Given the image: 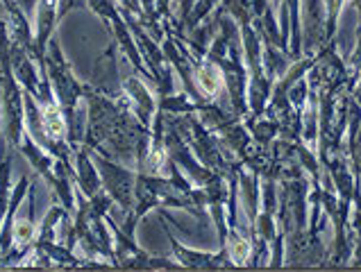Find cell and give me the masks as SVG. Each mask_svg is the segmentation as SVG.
<instances>
[{
    "instance_id": "cell-1",
    "label": "cell",
    "mask_w": 361,
    "mask_h": 272,
    "mask_svg": "<svg viewBox=\"0 0 361 272\" xmlns=\"http://www.w3.org/2000/svg\"><path fill=\"white\" fill-rule=\"evenodd\" d=\"M198 84H200V88H203L205 93H216L220 88V84H223L220 70L216 66H212V64L203 66L198 70Z\"/></svg>"
},
{
    "instance_id": "cell-3",
    "label": "cell",
    "mask_w": 361,
    "mask_h": 272,
    "mask_svg": "<svg viewBox=\"0 0 361 272\" xmlns=\"http://www.w3.org/2000/svg\"><path fill=\"white\" fill-rule=\"evenodd\" d=\"M229 254H232L234 263H243L248 259V254H250V245L246 241H241V238H234L232 245H229Z\"/></svg>"
},
{
    "instance_id": "cell-4",
    "label": "cell",
    "mask_w": 361,
    "mask_h": 272,
    "mask_svg": "<svg viewBox=\"0 0 361 272\" xmlns=\"http://www.w3.org/2000/svg\"><path fill=\"white\" fill-rule=\"evenodd\" d=\"M14 238H16L18 243H25L32 238V224L25 222V220H18L16 227H14Z\"/></svg>"
},
{
    "instance_id": "cell-2",
    "label": "cell",
    "mask_w": 361,
    "mask_h": 272,
    "mask_svg": "<svg viewBox=\"0 0 361 272\" xmlns=\"http://www.w3.org/2000/svg\"><path fill=\"white\" fill-rule=\"evenodd\" d=\"M44 127L48 136H53V139H59V136L64 134V120H62V114H59L55 107H46L44 111Z\"/></svg>"
},
{
    "instance_id": "cell-5",
    "label": "cell",
    "mask_w": 361,
    "mask_h": 272,
    "mask_svg": "<svg viewBox=\"0 0 361 272\" xmlns=\"http://www.w3.org/2000/svg\"><path fill=\"white\" fill-rule=\"evenodd\" d=\"M162 163H164V154L157 150V152L152 154V168H154V170H159V168H162Z\"/></svg>"
}]
</instances>
